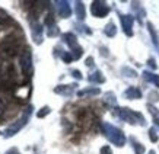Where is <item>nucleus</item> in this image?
I'll return each mask as SVG.
<instances>
[{
  "instance_id": "f257e3e1",
  "label": "nucleus",
  "mask_w": 159,
  "mask_h": 154,
  "mask_svg": "<svg viewBox=\"0 0 159 154\" xmlns=\"http://www.w3.org/2000/svg\"><path fill=\"white\" fill-rule=\"evenodd\" d=\"M22 48V38L16 34H9L0 41V55L3 58H12L18 55Z\"/></svg>"
},
{
  "instance_id": "f03ea898",
  "label": "nucleus",
  "mask_w": 159,
  "mask_h": 154,
  "mask_svg": "<svg viewBox=\"0 0 159 154\" xmlns=\"http://www.w3.org/2000/svg\"><path fill=\"white\" fill-rule=\"evenodd\" d=\"M32 105H29L28 108H26V111L22 113V116H20L18 121H15L12 125H9L7 128H6L5 131H3V137L5 138H10V137H13V135H16L18 132H19L22 128H24L26 124H28L29 118H31V113H32Z\"/></svg>"
},
{
  "instance_id": "7ed1b4c3",
  "label": "nucleus",
  "mask_w": 159,
  "mask_h": 154,
  "mask_svg": "<svg viewBox=\"0 0 159 154\" xmlns=\"http://www.w3.org/2000/svg\"><path fill=\"white\" fill-rule=\"evenodd\" d=\"M102 131H104V134L107 135V138L112 143V144H116L117 147H123L125 144V137L123 134V131L118 130L117 126L111 125V124H102Z\"/></svg>"
},
{
  "instance_id": "20e7f679",
  "label": "nucleus",
  "mask_w": 159,
  "mask_h": 154,
  "mask_svg": "<svg viewBox=\"0 0 159 154\" xmlns=\"http://www.w3.org/2000/svg\"><path fill=\"white\" fill-rule=\"evenodd\" d=\"M19 66L20 70H22V74L26 77L32 76V71H34V63H32V53L29 48L22 49V53L19 55Z\"/></svg>"
},
{
  "instance_id": "39448f33",
  "label": "nucleus",
  "mask_w": 159,
  "mask_h": 154,
  "mask_svg": "<svg viewBox=\"0 0 159 154\" xmlns=\"http://www.w3.org/2000/svg\"><path fill=\"white\" fill-rule=\"evenodd\" d=\"M118 116H120L123 121L131 124V125L137 124L136 121H139L142 125H145V119H143V116L140 115V113H137V112L130 111L129 108H118Z\"/></svg>"
},
{
  "instance_id": "423d86ee",
  "label": "nucleus",
  "mask_w": 159,
  "mask_h": 154,
  "mask_svg": "<svg viewBox=\"0 0 159 154\" xmlns=\"http://www.w3.org/2000/svg\"><path fill=\"white\" fill-rule=\"evenodd\" d=\"M63 41L69 45V48L72 49V55H73V58H75V60L80 58V55H82V48H80V45L77 44L76 36H75L72 32L63 34Z\"/></svg>"
},
{
  "instance_id": "0eeeda50",
  "label": "nucleus",
  "mask_w": 159,
  "mask_h": 154,
  "mask_svg": "<svg viewBox=\"0 0 159 154\" xmlns=\"http://www.w3.org/2000/svg\"><path fill=\"white\" fill-rule=\"evenodd\" d=\"M29 25H31V36L37 45L43 44V25L39 24L37 19H29Z\"/></svg>"
},
{
  "instance_id": "6e6552de",
  "label": "nucleus",
  "mask_w": 159,
  "mask_h": 154,
  "mask_svg": "<svg viewBox=\"0 0 159 154\" xmlns=\"http://www.w3.org/2000/svg\"><path fill=\"white\" fill-rule=\"evenodd\" d=\"M91 12L97 18H105L108 12H110V7H108L105 2H93L91 6Z\"/></svg>"
},
{
  "instance_id": "1a4fd4ad",
  "label": "nucleus",
  "mask_w": 159,
  "mask_h": 154,
  "mask_svg": "<svg viewBox=\"0 0 159 154\" xmlns=\"http://www.w3.org/2000/svg\"><path fill=\"white\" fill-rule=\"evenodd\" d=\"M120 20H121V28H123V31H124V34L127 35V36H131L133 35V22H134V19H133V16H130V15H120Z\"/></svg>"
},
{
  "instance_id": "9d476101",
  "label": "nucleus",
  "mask_w": 159,
  "mask_h": 154,
  "mask_svg": "<svg viewBox=\"0 0 159 154\" xmlns=\"http://www.w3.org/2000/svg\"><path fill=\"white\" fill-rule=\"evenodd\" d=\"M56 6H57V10H58V15L61 18H69L72 15V7H70V3L66 2V0H61V2H56Z\"/></svg>"
},
{
  "instance_id": "9b49d317",
  "label": "nucleus",
  "mask_w": 159,
  "mask_h": 154,
  "mask_svg": "<svg viewBox=\"0 0 159 154\" xmlns=\"http://www.w3.org/2000/svg\"><path fill=\"white\" fill-rule=\"evenodd\" d=\"M77 84H60L54 89V93H57V95H61V96H72L73 93H75V89H76Z\"/></svg>"
},
{
  "instance_id": "f8f14e48",
  "label": "nucleus",
  "mask_w": 159,
  "mask_h": 154,
  "mask_svg": "<svg viewBox=\"0 0 159 154\" xmlns=\"http://www.w3.org/2000/svg\"><path fill=\"white\" fill-rule=\"evenodd\" d=\"M148 29H149V34H150V38H152V42H153L155 48L159 51V36H158V32L155 31L153 25L150 24V22H148Z\"/></svg>"
},
{
  "instance_id": "ddd939ff",
  "label": "nucleus",
  "mask_w": 159,
  "mask_h": 154,
  "mask_svg": "<svg viewBox=\"0 0 159 154\" xmlns=\"http://www.w3.org/2000/svg\"><path fill=\"white\" fill-rule=\"evenodd\" d=\"M101 90L98 87H89V89H83V90L77 92V96L83 97V96H95V95H99Z\"/></svg>"
},
{
  "instance_id": "4468645a",
  "label": "nucleus",
  "mask_w": 159,
  "mask_h": 154,
  "mask_svg": "<svg viewBox=\"0 0 159 154\" xmlns=\"http://www.w3.org/2000/svg\"><path fill=\"white\" fill-rule=\"evenodd\" d=\"M124 97H127V99H140V97H142V93H140V90L136 89V87H129V89L124 92Z\"/></svg>"
},
{
  "instance_id": "2eb2a0df",
  "label": "nucleus",
  "mask_w": 159,
  "mask_h": 154,
  "mask_svg": "<svg viewBox=\"0 0 159 154\" xmlns=\"http://www.w3.org/2000/svg\"><path fill=\"white\" fill-rule=\"evenodd\" d=\"M143 79H145L146 82L153 83L156 87H159V76H156V74H153V73H150V71H143Z\"/></svg>"
},
{
  "instance_id": "dca6fc26",
  "label": "nucleus",
  "mask_w": 159,
  "mask_h": 154,
  "mask_svg": "<svg viewBox=\"0 0 159 154\" xmlns=\"http://www.w3.org/2000/svg\"><path fill=\"white\" fill-rule=\"evenodd\" d=\"M75 12H76V16L79 20L85 19V6H83L82 2H76L75 3Z\"/></svg>"
},
{
  "instance_id": "f3484780",
  "label": "nucleus",
  "mask_w": 159,
  "mask_h": 154,
  "mask_svg": "<svg viewBox=\"0 0 159 154\" xmlns=\"http://www.w3.org/2000/svg\"><path fill=\"white\" fill-rule=\"evenodd\" d=\"M89 82L91 83H104L105 82V79L102 76V73L99 70H97L95 73H92L91 76H89Z\"/></svg>"
},
{
  "instance_id": "a211bd4d",
  "label": "nucleus",
  "mask_w": 159,
  "mask_h": 154,
  "mask_svg": "<svg viewBox=\"0 0 159 154\" xmlns=\"http://www.w3.org/2000/svg\"><path fill=\"white\" fill-rule=\"evenodd\" d=\"M104 32H105L107 36H114L117 32V28H116V25L112 24V22H110V24L105 26V29H104Z\"/></svg>"
},
{
  "instance_id": "6ab92c4d",
  "label": "nucleus",
  "mask_w": 159,
  "mask_h": 154,
  "mask_svg": "<svg viewBox=\"0 0 159 154\" xmlns=\"http://www.w3.org/2000/svg\"><path fill=\"white\" fill-rule=\"evenodd\" d=\"M47 35H48V36H51V38L58 36V35H60V31H58L57 25L54 24V25H51V26H47Z\"/></svg>"
},
{
  "instance_id": "aec40b11",
  "label": "nucleus",
  "mask_w": 159,
  "mask_h": 154,
  "mask_svg": "<svg viewBox=\"0 0 159 154\" xmlns=\"http://www.w3.org/2000/svg\"><path fill=\"white\" fill-rule=\"evenodd\" d=\"M131 143H133V148H134V153L136 154H143L145 153V147L140 144V143H137V141H134V140H131Z\"/></svg>"
},
{
  "instance_id": "412c9836",
  "label": "nucleus",
  "mask_w": 159,
  "mask_h": 154,
  "mask_svg": "<svg viewBox=\"0 0 159 154\" xmlns=\"http://www.w3.org/2000/svg\"><path fill=\"white\" fill-rule=\"evenodd\" d=\"M121 73H123L125 77H133V79L137 77V73H136L133 68H129V67H123L121 68Z\"/></svg>"
},
{
  "instance_id": "4be33fe9",
  "label": "nucleus",
  "mask_w": 159,
  "mask_h": 154,
  "mask_svg": "<svg viewBox=\"0 0 159 154\" xmlns=\"http://www.w3.org/2000/svg\"><path fill=\"white\" fill-rule=\"evenodd\" d=\"M50 112H51V109H50L48 106H43V108L37 112V116H38V118H44L45 115H48Z\"/></svg>"
},
{
  "instance_id": "5701e85b",
  "label": "nucleus",
  "mask_w": 159,
  "mask_h": 154,
  "mask_svg": "<svg viewBox=\"0 0 159 154\" xmlns=\"http://www.w3.org/2000/svg\"><path fill=\"white\" fill-rule=\"evenodd\" d=\"M105 101H107V102H110L111 105H116V103H117L116 95H114L112 92H108V93H107V95H105Z\"/></svg>"
},
{
  "instance_id": "b1692460",
  "label": "nucleus",
  "mask_w": 159,
  "mask_h": 154,
  "mask_svg": "<svg viewBox=\"0 0 159 154\" xmlns=\"http://www.w3.org/2000/svg\"><path fill=\"white\" fill-rule=\"evenodd\" d=\"M61 58H63V61L64 63H72V60H73V55H72V53L69 54V53H61Z\"/></svg>"
},
{
  "instance_id": "393cba45",
  "label": "nucleus",
  "mask_w": 159,
  "mask_h": 154,
  "mask_svg": "<svg viewBox=\"0 0 159 154\" xmlns=\"http://www.w3.org/2000/svg\"><path fill=\"white\" fill-rule=\"evenodd\" d=\"M149 137L152 141H158V134H156V130H155V128H150L149 130Z\"/></svg>"
},
{
  "instance_id": "a878e982",
  "label": "nucleus",
  "mask_w": 159,
  "mask_h": 154,
  "mask_svg": "<svg viewBox=\"0 0 159 154\" xmlns=\"http://www.w3.org/2000/svg\"><path fill=\"white\" fill-rule=\"evenodd\" d=\"M101 154H112V151H111V148L108 145H104L101 148Z\"/></svg>"
},
{
  "instance_id": "bb28decb",
  "label": "nucleus",
  "mask_w": 159,
  "mask_h": 154,
  "mask_svg": "<svg viewBox=\"0 0 159 154\" xmlns=\"http://www.w3.org/2000/svg\"><path fill=\"white\" fill-rule=\"evenodd\" d=\"M72 76L76 77L77 80H80V79H82V74H80V71H79V70H72Z\"/></svg>"
},
{
  "instance_id": "cd10ccee",
  "label": "nucleus",
  "mask_w": 159,
  "mask_h": 154,
  "mask_svg": "<svg viewBox=\"0 0 159 154\" xmlns=\"http://www.w3.org/2000/svg\"><path fill=\"white\" fill-rule=\"evenodd\" d=\"M5 154H20V153H19V150L16 148V147H12V148H9Z\"/></svg>"
},
{
  "instance_id": "c85d7f7f",
  "label": "nucleus",
  "mask_w": 159,
  "mask_h": 154,
  "mask_svg": "<svg viewBox=\"0 0 159 154\" xmlns=\"http://www.w3.org/2000/svg\"><path fill=\"white\" fill-rule=\"evenodd\" d=\"M5 106H6V103H5V101L0 97V115H2V112L5 111Z\"/></svg>"
},
{
  "instance_id": "c756f323",
  "label": "nucleus",
  "mask_w": 159,
  "mask_h": 154,
  "mask_svg": "<svg viewBox=\"0 0 159 154\" xmlns=\"http://www.w3.org/2000/svg\"><path fill=\"white\" fill-rule=\"evenodd\" d=\"M148 64H149L152 68H156V63H155L153 58H149V61H148Z\"/></svg>"
},
{
  "instance_id": "7c9ffc66",
  "label": "nucleus",
  "mask_w": 159,
  "mask_h": 154,
  "mask_svg": "<svg viewBox=\"0 0 159 154\" xmlns=\"http://www.w3.org/2000/svg\"><path fill=\"white\" fill-rule=\"evenodd\" d=\"M92 61H93V60H92V57H89V58H86V66H89V67H91L92 64H93V63H92Z\"/></svg>"
},
{
  "instance_id": "2f4dec72",
  "label": "nucleus",
  "mask_w": 159,
  "mask_h": 154,
  "mask_svg": "<svg viewBox=\"0 0 159 154\" xmlns=\"http://www.w3.org/2000/svg\"><path fill=\"white\" fill-rule=\"evenodd\" d=\"M0 134H2V131H0Z\"/></svg>"
}]
</instances>
